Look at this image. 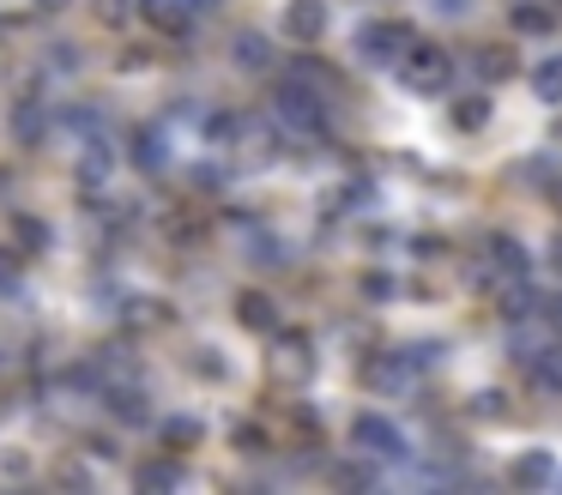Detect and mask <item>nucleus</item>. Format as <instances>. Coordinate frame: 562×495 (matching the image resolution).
I'll return each instance as SVG.
<instances>
[{
  "mask_svg": "<svg viewBox=\"0 0 562 495\" xmlns=\"http://www.w3.org/2000/svg\"><path fill=\"white\" fill-rule=\"evenodd\" d=\"M134 164L146 169V176H158V169L170 164V139H164V127H146V133L134 139Z\"/></svg>",
  "mask_w": 562,
  "mask_h": 495,
  "instance_id": "nucleus-14",
  "label": "nucleus"
},
{
  "mask_svg": "<svg viewBox=\"0 0 562 495\" xmlns=\"http://www.w3.org/2000/svg\"><path fill=\"white\" fill-rule=\"evenodd\" d=\"M248 260L255 266H284L291 254H284V241L272 236V229H248Z\"/></svg>",
  "mask_w": 562,
  "mask_h": 495,
  "instance_id": "nucleus-18",
  "label": "nucleus"
},
{
  "mask_svg": "<svg viewBox=\"0 0 562 495\" xmlns=\"http://www.w3.org/2000/svg\"><path fill=\"white\" fill-rule=\"evenodd\" d=\"M333 477H339V483H375V471H369V465H339Z\"/></svg>",
  "mask_w": 562,
  "mask_h": 495,
  "instance_id": "nucleus-33",
  "label": "nucleus"
},
{
  "mask_svg": "<svg viewBox=\"0 0 562 495\" xmlns=\"http://www.w3.org/2000/svg\"><path fill=\"white\" fill-rule=\"evenodd\" d=\"M490 266L508 272V278H526V272H532V254H526L514 236H496V241H490Z\"/></svg>",
  "mask_w": 562,
  "mask_h": 495,
  "instance_id": "nucleus-13",
  "label": "nucleus"
},
{
  "mask_svg": "<svg viewBox=\"0 0 562 495\" xmlns=\"http://www.w3.org/2000/svg\"><path fill=\"white\" fill-rule=\"evenodd\" d=\"M526 369H532V386L562 393V350H538V357H526Z\"/></svg>",
  "mask_w": 562,
  "mask_h": 495,
  "instance_id": "nucleus-17",
  "label": "nucleus"
},
{
  "mask_svg": "<svg viewBox=\"0 0 562 495\" xmlns=\"http://www.w3.org/2000/svg\"><path fill=\"white\" fill-rule=\"evenodd\" d=\"M103 393H110L103 405H110L122 423H151V393L139 381H115V386H103Z\"/></svg>",
  "mask_w": 562,
  "mask_h": 495,
  "instance_id": "nucleus-7",
  "label": "nucleus"
},
{
  "mask_svg": "<svg viewBox=\"0 0 562 495\" xmlns=\"http://www.w3.org/2000/svg\"><path fill=\"white\" fill-rule=\"evenodd\" d=\"M417 381V362H412V350H400V357H375L369 362V386H381V393H400V386H412Z\"/></svg>",
  "mask_w": 562,
  "mask_h": 495,
  "instance_id": "nucleus-9",
  "label": "nucleus"
},
{
  "mask_svg": "<svg viewBox=\"0 0 562 495\" xmlns=\"http://www.w3.org/2000/svg\"><path fill=\"white\" fill-rule=\"evenodd\" d=\"M557 266H562V236H557Z\"/></svg>",
  "mask_w": 562,
  "mask_h": 495,
  "instance_id": "nucleus-38",
  "label": "nucleus"
},
{
  "mask_svg": "<svg viewBox=\"0 0 562 495\" xmlns=\"http://www.w3.org/2000/svg\"><path fill=\"white\" fill-rule=\"evenodd\" d=\"M453 127H460V133L490 127V97H460V103H453Z\"/></svg>",
  "mask_w": 562,
  "mask_h": 495,
  "instance_id": "nucleus-19",
  "label": "nucleus"
},
{
  "mask_svg": "<svg viewBox=\"0 0 562 495\" xmlns=\"http://www.w3.org/2000/svg\"><path fill=\"white\" fill-rule=\"evenodd\" d=\"M557 326H562V302H557Z\"/></svg>",
  "mask_w": 562,
  "mask_h": 495,
  "instance_id": "nucleus-39",
  "label": "nucleus"
},
{
  "mask_svg": "<svg viewBox=\"0 0 562 495\" xmlns=\"http://www.w3.org/2000/svg\"><path fill=\"white\" fill-rule=\"evenodd\" d=\"M49 67H55V72H79V48H74V43H55Z\"/></svg>",
  "mask_w": 562,
  "mask_h": 495,
  "instance_id": "nucleus-30",
  "label": "nucleus"
},
{
  "mask_svg": "<svg viewBox=\"0 0 562 495\" xmlns=\"http://www.w3.org/2000/svg\"><path fill=\"white\" fill-rule=\"evenodd\" d=\"M218 0H182V12H212Z\"/></svg>",
  "mask_w": 562,
  "mask_h": 495,
  "instance_id": "nucleus-37",
  "label": "nucleus"
},
{
  "mask_svg": "<svg viewBox=\"0 0 562 495\" xmlns=\"http://www.w3.org/2000/svg\"><path fill=\"white\" fill-rule=\"evenodd\" d=\"M13 229H19V241H25V248H43V241H49V229H43L37 217H19Z\"/></svg>",
  "mask_w": 562,
  "mask_h": 495,
  "instance_id": "nucleus-28",
  "label": "nucleus"
},
{
  "mask_svg": "<svg viewBox=\"0 0 562 495\" xmlns=\"http://www.w3.org/2000/svg\"><path fill=\"white\" fill-rule=\"evenodd\" d=\"M139 7H146V19L164 24V31H176V24H182V0H139Z\"/></svg>",
  "mask_w": 562,
  "mask_h": 495,
  "instance_id": "nucleus-23",
  "label": "nucleus"
},
{
  "mask_svg": "<svg viewBox=\"0 0 562 495\" xmlns=\"http://www.w3.org/2000/svg\"><path fill=\"white\" fill-rule=\"evenodd\" d=\"M477 410H484V417H502V410H508V405H502V393H496V386H490V393H477Z\"/></svg>",
  "mask_w": 562,
  "mask_h": 495,
  "instance_id": "nucleus-35",
  "label": "nucleus"
},
{
  "mask_svg": "<svg viewBox=\"0 0 562 495\" xmlns=\"http://www.w3.org/2000/svg\"><path fill=\"white\" fill-rule=\"evenodd\" d=\"M194 369H200V374H212V381H218V374H224V362H218V350H212V345H200V357H194Z\"/></svg>",
  "mask_w": 562,
  "mask_h": 495,
  "instance_id": "nucleus-32",
  "label": "nucleus"
},
{
  "mask_svg": "<svg viewBox=\"0 0 562 495\" xmlns=\"http://www.w3.org/2000/svg\"><path fill=\"white\" fill-rule=\"evenodd\" d=\"M412 43H417V36H412V24H405V19H369L363 31H357V55H363L369 67H400Z\"/></svg>",
  "mask_w": 562,
  "mask_h": 495,
  "instance_id": "nucleus-2",
  "label": "nucleus"
},
{
  "mask_svg": "<svg viewBox=\"0 0 562 495\" xmlns=\"http://www.w3.org/2000/svg\"><path fill=\"white\" fill-rule=\"evenodd\" d=\"M236 447H248V453H260V429H255V423H248V429L236 423Z\"/></svg>",
  "mask_w": 562,
  "mask_h": 495,
  "instance_id": "nucleus-36",
  "label": "nucleus"
},
{
  "mask_svg": "<svg viewBox=\"0 0 562 495\" xmlns=\"http://www.w3.org/2000/svg\"><path fill=\"white\" fill-rule=\"evenodd\" d=\"M231 151H236L243 169H267L272 157H279V133H272L267 121H255V115H243V121L231 115Z\"/></svg>",
  "mask_w": 562,
  "mask_h": 495,
  "instance_id": "nucleus-5",
  "label": "nucleus"
},
{
  "mask_svg": "<svg viewBox=\"0 0 562 495\" xmlns=\"http://www.w3.org/2000/svg\"><path fill=\"white\" fill-rule=\"evenodd\" d=\"M0 290H7V296H19V260L7 248H0Z\"/></svg>",
  "mask_w": 562,
  "mask_h": 495,
  "instance_id": "nucleus-29",
  "label": "nucleus"
},
{
  "mask_svg": "<svg viewBox=\"0 0 562 495\" xmlns=\"http://www.w3.org/2000/svg\"><path fill=\"white\" fill-rule=\"evenodd\" d=\"M231 55H236V67H243V72H267L272 67V43L260 31H236Z\"/></svg>",
  "mask_w": 562,
  "mask_h": 495,
  "instance_id": "nucleus-12",
  "label": "nucleus"
},
{
  "mask_svg": "<svg viewBox=\"0 0 562 495\" xmlns=\"http://www.w3.org/2000/svg\"><path fill=\"white\" fill-rule=\"evenodd\" d=\"M550 24H557V19H550V7H538V0H520V7H514V31H550Z\"/></svg>",
  "mask_w": 562,
  "mask_h": 495,
  "instance_id": "nucleus-21",
  "label": "nucleus"
},
{
  "mask_svg": "<svg viewBox=\"0 0 562 495\" xmlns=\"http://www.w3.org/2000/svg\"><path fill=\"white\" fill-rule=\"evenodd\" d=\"M236 320L255 326V333H272V326H279V308H272L267 290H243V296H236Z\"/></svg>",
  "mask_w": 562,
  "mask_h": 495,
  "instance_id": "nucleus-11",
  "label": "nucleus"
},
{
  "mask_svg": "<svg viewBox=\"0 0 562 495\" xmlns=\"http://www.w3.org/2000/svg\"><path fill=\"white\" fill-rule=\"evenodd\" d=\"M562 471H557V453L550 447H532V453H520L508 465V483H520V490H544V483H557Z\"/></svg>",
  "mask_w": 562,
  "mask_h": 495,
  "instance_id": "nucleus-6",
  "label": "nucleus"
},
{
  "mask_svg": "<svg viewBox=\"0 0 562 495\" xmlns=\"http://www.w3.org/2000/svg\"><path fill=\"white\" fill-rule=\"evenodd\" d=\"M351 447H357V453H369V459H405V453H412L405 429H400V423H387L381 410H363V417L351 423Z\"/></svg>",
  "mask_w": 562,
  "mask_h": 495,
  "instance_id": "nucleus-4",
  "label": "nucleus"
},
{
  "mask_svg": "<svg viewBox=\"0 0 562 495\" xmlns=\"http://www.w3.org/2000/svg\"><path fill=\"white\" fill-rule=\"evenodd\" d=\"M13 127H19V139H37V133H43V115H37V103H19Z\"/></svg>",
  "mask_w": 562,
  "mask_h": 495,
  "instance_id": "nucleus-27",
  "label": "nucleus"
},
{
  "mask_svg": "<svg viewBox=\"0 0 562 495\" xmlns=\"http://www.w3.org/2000/svg\"><path fill=\"white\" fill-rule=\"evenodd\" d=\"M532 97H544V103H562V55L532 60Z\"/></svg>",
  "mask_w": 562,
  "mask_h": 495,
  "instance_id": "nucleus-15",
  "label": "nucleus"
},
{
  "mask_svg": "<svg viewBox=\"0 0 562 495\" xmlns=\"http://www.w3.org/2000/svg\"><path fill=\"white\" fill-rule=\"evenodd\" d=\"M272 127H284L291 139H321L327 133V97L308 79H291L272 91Z\"/></svg>",
  "mask_w": 562,
  "mask_h": 495,
  "instance_id": "nucleus-1",
  "label": "nucleus"
},
{
  "mask_svg": "<svg viewBox=\"0 0 562 495\" xmlns=\"http://www.w3.org/2000/svg\"><path fill=\"white\" fill-rule=\"evenodd\" d=\"M91 381H98V386L134 381V350H127V345H103V357L91 362Z\"/></svg>",
  "mask_w": 562,
  "mask_h": 495,
  "instance_id": "nucleus-10",
  "label": "nucleus"
},
{
  "mask_svg": "<svg viewBox=\"0 0 562 495\" xmlns=\"http://www.w3.org/2000/svg\"><path fill=\"white\" fill-rule=\"evenodd\" d=\"M363 296H393V278L369 272V278H363Z\"/></svg>",
  "mask_w": 562,
  "mask_h": 495,
  "instance_id": "nucleus-34",
  "label": "nucleus"
},
{
  "mask_svg": "<svg viewBox=\"0 0 562 495\" xmlns=\"http://www.w3.org/2000/svg\"><path fill=\"white\" fill-rule=\"evenodd\" d=\"M538 308H544V290H532V284H514L508 290V314H514V320H526V314H538Z\"/></svg>",
  "mask_w": 562,
  "mask_h": 495,
  "instance_id": "nucleus-22",
  "label": "nucleus"
},
{
  "mask_svg": "<svg viewBox=\"0 0 562 495\" xmlns=\"http://www.w3.org/2000/svg\"><path fill=\"white\" fill-rule=\"evenodd\" d=\"M429 7H436L441 19H472V7H477V0H429Z\"/></svg>",
  "mask_w": 562,
  "mask_h": 495,
  "instance_id": "nucleus-31",
  "label": "nucleus"
},
{
  "mask_svg": "<svg viewBox=\"0 0 562 495\" xmlns=\"http://www.w3.org/2000/svg\"><path fill=\"white\" fill-rule=\"evenodd\" d=\"M477 72H484V79H508V72H514L508 48H484V55H477Z\"/></svg>",
  "mask_w": 562,
  "mask_h": 495,
  "instance_id": "nucleus-24",
  "label": "nucleus"
},
{
  "mask_svg": "<svg viewBox=\"0 0 562 495\" xmlns=\"http://www.w3.org/2000/svg\"><path fill=\"white\" fill-rule=\"evenodd\" d=\"M110 169H115V157H110V145H103V139H91L86 151H79V181H86V188H91V181H110Z\"/></svg>",
  "mask_w": 562,
  "mask_h": 495,
  "instance_id": "nucleus-16",
  "label": "nucleus"
},
{
  "mask_svg": "<svg viewBox=\"0 0 562 495\" xmlns=\"http://www.w3.org/2000/svg\"><path fill=\"white\" fill-rule=\"evenodd\" d=\"M98 19L110 24V31H122V24L134 19V0H98Z\"/></svg>",
  "mask_w": 562,
  "mask_h": 495,
  "instance_id": "nucleus-26",
  "label": "nucleus"
},
{
  "mask_svg": "<svg viewBox=\"0 0 562 495\" xmlns=\"http://www.w3.org/2000/svg\"><path fill=\"white\" fill-rule=\"evenodd\" d=\"M182 483V465L176 459H151V465H139V490H176Z\"/></svg>",
  "mask_w": 562,
  "mask_h": 495,
  "instance_id": "nucleus-20",
  "label": "nucleus"
},
{
  "mask_svg": "<svg viewBox=\"0 0 562 495\" xmlns=\"http://www.w3.org/2000/svg\"><path fill=\"white\" fill-rule=\"evenodd\" d=\"M284 31H291L296 43H321V36H327V7H321V0H291V7H284Z\"/></svg>",
  "mask_w": 562,
  "mask_h": 495,
  "instance_id": "nucleus-8",
  "label": "nucleus"
},
{
  "mask_svg": "<svg viewBox=\"0 0 562 495\" xmlns=\"http://www.w3.org/2000/svg\"><path fill=\"white\" fill-rule=\"evenodd\" d=\"M164 441H170V447L200 441V423H194V417H170V423H164Z\"/></svg>",
  "mask_w": 562,
  "mask_h": 495,
  "instance_id": "nucleus-25",
  "label": "nucleus"
},
{
  "mask_svg": "<svg viewBox=\"0 0 562 495\" xmlns=\"http://www.w3.org/2000/svg\"><path fill=\"white\" fill-rule=\"evenodd\" d=\"M400 79L412 85L417 97H436V91H448V85H453V60L441 55V48H429V43H412V48H405V60H400Z\"/></svg>",
  "mask_w": 562,
  "mask_h": 495,
  "instance_id": "nucleus-3",
  "label": "nucleus"
}]
</instances>
